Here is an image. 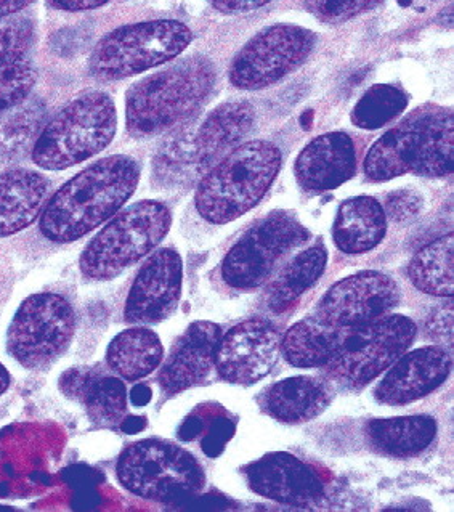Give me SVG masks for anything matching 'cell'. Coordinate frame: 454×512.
<instances>
[{"label":"cell","mask_w":454,"mask_h":512,"mask_svg":"<svg viewBox=\"0 0 454 512\" xmlns=\"http://www.w3.org/2000/svg\"><path fill=\"white\" fill-rule=\"evenodd\" d=\"M89 418L98 426H118L127 411V389L114 376H95L82 395Z\"/></svg>","instance_id":"obj_31"},{"label":"cell","mask_w":454,"mask_h":512,"mask_svg":"<svg viewBox=\"0 0 454 512\" xmlns=\"http://www.w3.org/2000/svg\"><path fill=\"white\" fill-rule=\"evenodd\" d=\"M453 110L422 106L382 135L366 155L365 175L387 182L400 175L446 177L453 172Z\"/></svg>","instance_id":"obj_2"},{"label":"cell","mask_w":454,"mask_h":512,"mask_svg":"<svg viewBox=\"0 0 454 512\" xmlns=\"http://www.w3.org/2000/svg\"><path fill=\"white\" fill-rule=\"evenodd\" d=\"M357 171V150L345 132H329L300 151L294 174L300 187L309 191H329L349 182Z\"/></svg>","instance_id":"obj_19"},{"label":"cell","mask_w":454,"mask_h":512,"mask_svg":"<svg viewBox=\"0 0 454 512\" xmlns=\"http://www.w3.org/2000/svg\"><path fill=\"white\" fill-rule=\"evenodd\" d=\"M33 2L34 0H0V21L17 15Z\"/></svg>","instance_id":"obj_41"},{"label":"cell","mask_w":454,"mask_h":512,"mask_svg":"<svg viewBox=\"0 0 454 512\" xmlns=\"http://www.w3.org/2000/svg\"><path fill=\"white\" fill-rule=\"evenodd\" d=\"M331 402L325 382L312 376H292L265 391L262 405L267 415L284 424H304L320 416Z\"/></svg>","instance_id":"obj_22"},{"label":"cell","mask_w":454,"mask_h":512,"mask_svg":"<svg viewBox=\"0 0 454 512\" xmlns=\"http://www.w3.org/2000/svg\"><path fill=\"white\" fill-rule=\"evenodd\" d=\"M416 334L418 326L411 318L392 313L377 322L345 330L341 346L325 365L326 374L342 386H366L413 346Z\"/></svg>","instance_id":"obj_10"},{"label":"cell","mask_w":454,"mask_h":512,"mask_svg":"<svg viewBox=\"0 0 454 512\" xmlns=\"http://www.w3.org/2000/svg\"><path fill=\"white\" fill-rule=\"evenodd\" d=\"M366 434L377 452L395 458H410L432 445L437 435V423L426 415L373 419L366 427Z\"/></svg>","instance_id":"obj_25"},{"label":"cell","mask_w":454,"mask_h":512,"mask_svg":"<svg viewBox=\"0 0 454 512\" xmlns=\"http://www.w3.org/2000/svg\"><path fill=\"white\" fill-rule=\"evenodd\" d=\"M151 397H153V392L145 384H138L130 392V400H132L135 407H145V405L151 402Z\"/></svg>","instance_id":"obj_42"},{"label":"cell","mask_w":454,"mask_h":512,"mask_svg":"<svg viewBox=\"0 0 454 512\" xmlns=\"http://www.w3.org/2000/svg\"><path fill=\"white\" fill-rule=\"evenodd\" d=\"M387 232V216L373 196L344 201L334 220L333 240L345 254H363L376 248Z\"/></svg>","instance_id":"obj_23"},{"label":"cell","mask_w":454,"mask_h":512,"mask_svg":"<svg viewBox=\"0 0 454 512\" xmlns=\"http://www.w3.org/2000/svg\"><path fill=\"white\" fill-rule=\"evenodd\" d=\"M424 200L418 191L397 190L389 193L386 198V216L394 222H408L421 212Z\"/></svg>","instance_id":"obj_36"},{"label":"cell","mask_w":454,"mask_h":512,"mask_svg":"<svg viewBox=\"0 0 454 512\" xmlns=\"http://www.w3.org/2000/svg\"><path fill=\"white\" fill-rule=\"evenodd\" d=\"M201 429H203V424H201L198 418L193 416V418L188 419L187 423L183 424L182 429H180V435H182V439L191 440L196 435H199Z\"/></svg>","instance_id":"obj_44"},{"label":"cell","mask_w":454,"mask_h":512,"mask_svg":"<svg viewBox=\"0 0 454 512\" xmlns=\"http://www.w3.org/2000/svg\"><path fill=\"white\" fill-rule=\"evenodd\" d=\"M214 84V65L204 57L185 58L135 82L126 95L127 132L148 139L171 131L206 102Z\"/></svg>","instance_id":"obj_3"},{"label":"cell","mask_w":454,"mask_h":512,"mask_svg":"<svg viewBox=\"0 0 454 512\" xmlns=\"http://www.w3.org/2000/svg\"><path fill=\"white\" fill-rule=\"evenodd\" d=\"M191 41V29L180 21L122 26L98 42L90 57V73L100 81L132 78L179 57Z\"/></svg>","instance_id":"obj_7"},{"label":"cell","mask_w":454,"mask_h":512,"mask_svg":"<svg viewBox=\"0 0 454 512\" xmlns=\"http://www.w3.org/2000/svg\"><path fill=\"white\" fill-rule=\"evenodd\" d=\"M408 277L421 293L453 296V235L448 233L422 248L408 265Z\"/></svg>","instance_id":"obj_28"},{"label":"cell","mask_w":454,"mask_h":512,"mask_svg":"<svg viewBox=\"0 0 454 512\" xmlns=\"http://www.w3.org/2000/svg\"><path fill=\"white\" fill-rule=\"evenodd\" d=\"M453 307L450 304L445 307H438L435 312L430 313L426 322V333L430 339L442 344L443 349H450L453 342Z\"/></svg>","instance_id":"obj_37"},{"label":"cell","mask_w":454,"mask_h":512,"mask_svg":"<svg viewBox=\"0 0 454 512\" xmlns=\"http://www.w3.org/2000/svg\"><path fill=\"white\" fill-rule=\"evenodd\" d=\"M164 347L155 331L145 326H134L110 342L106 363L119 378L126 381L150 376L163 363Z\"/></svg>","instance_id":"obj_26"},{"label":"cell","mask_w":454,"mask_h":512,"mask_svg":"<svg viewBox=\"0 0 454 512\" xmlns=\"http://www.w3.org/2000/svg\"><path fill=\"white\" fill-rule=\"evenodd\" d=\"M398 4L403 5V7H408L411 4V0H398Z\"/></svg>","instance_id":"obj_46"},{"label":"cell","mask_w":454,"mask_h":512,"mask_svg":"<svg viewBox=\"0 0 454 512\" xmlns=\"http://www.w3.org/2000/svg\"><path fill=\"white\" fill-rule=\"evenodd\" d=\"M451 373V357L443 347L406 350L389 366L374 391L377 402L384 405H408L437 391Z\"/></svg>","instance_id":"obj_17"},{"label":"cell","mask_w":454,"mask_h":512,"mask_svg":"<svg viewBox=\"0 0 454 512\" xmlns=\"http://www.w3.org/2000/svg\"><path fill=\"white\" fill-rule=\"evenodd\" d=\"M249 488L267 500L310 506L325 495V485L310 466L286 452H272L243 468Z\"/></svg>","instance_id":"obj_16"},{"label":"cell","mask_w":454,"mask_h":512,"mask_svg":"<svg viewBox=\"0 0 454 512\" xmlns=\"http://www.w3.org/2000/svg\"><path fill=\"white\" fill-rule=\"evenodd\" d=\"M53 9L63 12H86L108 4L110 0H47Z\"/></svg>","instance_id":"obj_40"},{"label":"cell","mask_w":454,"mask_h":512,"mask_svg":"<svg viewBox=\"0 0 454 512\" xmlns=\"http://www.w3.org/2000/svg\"><path fill=\"white\" fill-rule=\"evenodd\" d=\"M172 227L167 204L143 200L122 209L89 241L79 269L90 281H110L142 261L166 238Z\"/></svg>","instance_id":"obj_6"},{"label":"cell","mask_w":454,"mask_h":512,"mask_svg":"<svg viewBox=\"0 0 454 512\" xmlns=\"http://www.w3.org/2000/svg\"><path fill=\"white\" fill-rule=\"evenodd\" d=\"M256 111L246 100L222 103L201 122L193 137L196 175L206 174L220 159L240 147L251 132Z\"/></svg>","instance_id":"obj_20"},{"label":"cell","mask_w":454,"mask_h":512,"mask_svg":"<svg viewBox=\"0 0 454 512\" xmlns=\"http://www.w3.org/2000/svg\"><path fill=\"white\" fill-rule=\"evenodd\" d=\"M195 132V127H182L159 150L155 159V172L163 182H182L187 175H196L193 161Z\"/></svg>","instance_id":"obj_32"},{"label":"cell","mask_w":454,"mask_h":512,"mask_svg":"<svg viewBox=\"0 0 454 512\" xmlns=\"http://www.w3.org/2000/svg\"><path fill=\"white\" fill-rule=\"evenodd\" d=\"M47 121L45 103L37 98L0 114V161H10L33 150Z\"/></svg>","instance_id":"obj_29"},{"label":"cell","mask_w":454,"mask_h":512,"mask_svg":"<svg viewBox=\"0 0 454 512\" xmlns=\"http://www.w3.org/2000/svg\"><path fill=\"white\" fill-rule=\"evenodd\" d=\"M140 166L126 155L108 156L74 175L45 203L42 235L53 243H73L105 224L132 198Z\"/></svg>","instance_id":"obj_1"},{"label":"cell","mask_w":454,"mask_h":512,"mask_svg":"<svg viewBox=\"0 0 454 512\" xmlns=\"http://www.w3.org/2000/svg\"><path fill=\"white\" fill-rule=\"evenodd\" d=\"M10 384H12L10 373L7 371V368L0 363V395H4L5 392L9 391Z\"/></svg>","instance_id":"obj_45"},{"label":"cell","mask_w":454,"mask_h":512,"mask_svg":"<svg viewBox=\"0 0 454 512\" xmlns=\"http://www.w3.org/2000/svg\"><path fill=\"white\" fill-rule=\"evenodd\" d=\"M344 334L345 330L325 322L317 315L292 325L284 334L280 349L289 365L320 368L331 362Z\"/></svg>","instance_id":"obj_24"},{"label":"cell","mask_w":454,"mask_h":512,"mask_svg":"<svg viewBox=\"0 0 454 512\" xmlns=\"http://www.w3.org/2000/svg\"><path fill=\"white\" fill-rule=\"evenodd\" d=\"M76 313L66 297L39 293L18 307L7 333V350L31 371L47 370L73 342Z\"/></svg>","instance_id":"obj_9"},{"label":"cell","mask_w":454,"mask_h":512,"mask_svg":"<svg viewBox=\"0 0 454 512\" xmlns=\"http://www.w3.org/2000/svg\"><path fill=\"white\" fill-rule=\"evenodd\" d=\"M116 476L127 492L159 503L188 498L206 484L195 456L158 439L140 440L127 447L119 456Z\"/></svg>","instance_id":"obj_8"},{"label":"cell","mask_w":454,"mask_h":512,"mask_svg":"<svg viewBox=\"0 0 454 512\" xmlns=\"http://www.w3.org/2000/svg\"><path fill=\"white\" fill-rule=\"evenodd\" d=\"M328 264V251L323 244H315L292 257L284 269L278 273L268 289V309L275 313H283L291 309L299 301L300 296L309 291Z\"/></svg>","instance_id":"obj_27"},{"label":"cell","mask_w":454,"mask_h":512,"mask_svg":"<svg viewBox=\"0 0 454 512\" xmlns=\"http://www.w3.org/2000/svg\"><path fill=\"white\" fill-rule=\"evenodd\" d=\"M309 238V230L292 212H270L227 252L222 262L223 281L235 289L259 288L272 278L281 261Z\"/></svg>","instance_id":"obj_11"},{"label":"cell","mask_w":454,"mask_h":512,"mask_svg":"<svg viewBox=\"0 0 454 512\" xmlns=\"http://www.w3.org/2000/svg\"><path fill=\"white\" fill-rule=\"evenodd\" d=\"M122 431L126 432V434H138V432L143 431L146 426V419L142 418V416H129V418L121 421Z\"/></svg>","instance_id":"obj_43"},{"label":"cell","mask_w":454,"mask_h":512,"mask_svg":"<svg viewBox=\"0 0 454 512\" xmlns=\"http://www.w3.org/2000/svg\"><path fill=\"white\" fill-rule=\"evenodd\" d=\"M235 434V423L230 418H217L209 427L203 440V450L206 455L219 456L223 448Z\"/></svg>","instance_id":"obj_38"},{"label":"cell","mask_w":454,"mask_h":512,"mask_svg":"<svg viewBox=\"0 0 454 512\" xmlns=\"http://www.w3.org/2000/svg\"><path fill=\"white\" fill-rule=\"evenodd\" d=\"M408 106L403 90L389 84H376L366 90L352 111L353 126L365 131H376L394 121Z\"/></svg>","instance_id":"obj_30"},{"label":"cell","mask_w":454,"mask_h":512,"mask_svg":"<svg viewBox=\"0 0 454 512\" xmlns=\"http://www.w3.org/2000/svg\"><path fill=\"white\" fill-rule=\"evenodd\" d=\"M220 338L222 328L217 323H191L161 368V389L175 395L201 384L214 368Z\"/></svg>","instance_id":"obj_18"},{"label":"cell","mask_w":454,"mask_h":512,"mask_svg":"<svg viewBox=\"0 0 454 512\" xmlns=\"http://www.w3.org/2000/svg\"><path fill=\"white\" fill-rule=\"evenodd\" d=\"M382 0H305V9L326 25H341L345 21L369 12Z\"/></svg>","instance_id":"obj_34"},{"label":"cell","mask_w":454,"mask_h":512,"mask_svg":"<svg viewBox=\"0 0 454 512\" xmlns=\"http://www.w3.org/2000/svg\"><path fill=\"white\" fill-rule=\"evenodd\" d=\"M183 262L179 252L163 248L146 259L130 286L124 320L130 325H156L179 307Z\"/></svg>","instance_id":"obj_15"},{"label":"cell","mask_w":454,"mask_h":512,"mask_svg":"<svg viewBox=\"0 0 454 512\" xmlns=\"http://www.w3.org/2000/svg\"><path fill=\"white\" fill-rule=\"evenodd\" d=\"M36 78L34 66L25 57L0 58V114L25 102Z\"/></svg>","instance_id":"obj_33"},{"label":"cell","mask_w":454,"mask_h":512,"mask_svg":"<svg viewBox=\"0 0 454 512\" xmlns=\"http://www.w3.org/2000/svg\"><path fill=\"white\" fill-rule=\"evenodd\" d=\"M270 0H211L212 7L227 15L252 12L267 5Z\"/></svg>","instance_id":"obj_39"},{"label":"cell","mask_w":454,"mask_h":512,"mask_svg":"<svg viewBox=\"0 0 454 512\" xmlns=\"http://www.w3.org/2000/svg\"><path fill=\"white\" fill-rule=\"evenodd\" d=\"M281 334L268 320L251 318L223 334L215 354L220 378L236 386L264 379L280 354Z\"/></svg>","instance_id":"obj_14"},{"label":"cell","mask_w":454,"mask_h":512,"mask_svg":"<svg viewBox=\"0 0 454 512\" xmlns=\"http://www.w3.org/2000/svg\"><path fill=\"white\" fill-rule=\"evenodd\" d=\"M280 169L281 151L275 143H243L203 175L196 188V211L209 224H230L264 200Z\"/></svg>","instance_id":"obj_4"},{"label":"cell","mask_w":454,"mask_h":512,"mask_svg":"<svg viewBox=\"0 0 454 512\" xmlns=\"http://www.w3.org/2000/svg\"><path fill=\"white\" fill-rule=\"evenodd\" d=\"M400 302L402 291L394 278L366 270L331 286L318 304L317 315L337 328L352 330L387 317Z\"/></svg>","instance_id":"obj_13"},{"label":"cell","mask_w":454,"mask_h":512,"mask_svg":"<svg viewBox=\"0 0 454 512\" xmlns=\"http://www.w3.org/2000/svg\"><path fill=\"white\" fill-rule=\"evenodd\" d=\"M49 182L29 169H10L0 174V238L23 232L44 209Z\"/></svg>","instance_id":"obj_21"},{"label":"cell","mask_w":454,"mask_h":512,"mask_svg":"<svg viewBox=\"0 0 454 512\" xmlns=\"http://www.w3.org/2000/svg\"><path fill=\"white\" fill-rule=\"evenodd\" d=\"M315 41V34L302 26H268L236 55L230 82L240 90L267 89L297 70L309 58Z\"/></svg>","instance_id":"obj_12"},{"label":"cell","mask_w":454,"mask_h":512,"mask_svg":"<svg viewBox=\"0 0 454 512\" xmlns=\"http://www.w3.org/2000/svg\"><path fill=\"white\" fill-rule=\"evenodd\" d=\"M118 131V111L105 92H86L63 106L37 137L33 163L45 171H65L100 155Z\"/></svg>","instance_id":"obj_5"},{"label":"cell","mask_w":454,"mask_h":512,"mask_svg":"<svg viewBox=\"0 0 454 512\" xmlns=\"http://www.w3.org/2000/svg\"><path fill=\"white\" fill-rule=\"evenodd\" d=\"M34 41V26L28 18L0 21V58L23 57Z\"/></svg>","instance_id":"obj_35"}]
</instances>
